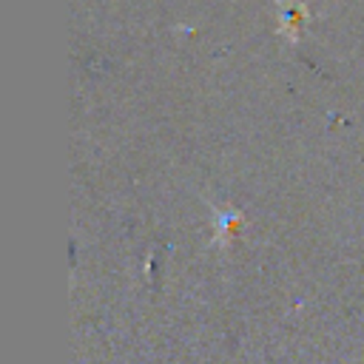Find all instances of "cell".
<instances>
[{"mask_svg": "<svg viewBox=\"0 0 364 364\" xmlns=\"http://www.w3.org/2000/svg\"><path fill=\"white\" fill-rule=\"evenodd\" d=\"M210 210L216 213V242H228V236L236 230L239 225V210H219L216 205H210Z\"/></svg>", "mask_w": 364, "mask_h": 364, "instance_id": "obj_2", "label": "cell"}, {"mask_svg": "<svg viewBox=\"0 0 364 364\" xmlns=\"http://www.w3.org/2000/svg\"><path fill=\"white\" fill-rule=\"evenodd\" d=\"M307 17V6L304 3H284L282 0V14H279V34H287V40L299 37V26Z\"/></svg>", "mask_w": 364, "mask_h": 364, "instance_id": "obj_1", "label": "cell"}]
</instances>
